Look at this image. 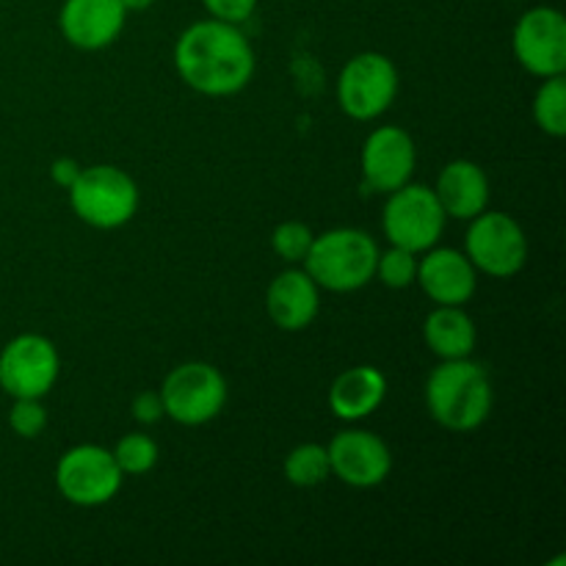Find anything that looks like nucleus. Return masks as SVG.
<instances>
[{
    "instance_id": "obj_1",
    "label": "nucleus",
    "mask_w": 566,
    "mask_h": 566,
    "mask_svg": "<svg viewBox=\"0 0 566 566\" xmlns=\"http://www.w3.org/2000/svg\"><path fill=\"white\" fill-rule=\"evenodd\" d=\"M254 50L241 25L208 17L177 36L175 70L188 88L205 97H232L252 83Z\"/></svg>"
},
{
    "instance_id": "obj_2",
    "label": "nucleus",
    "mask_w": 566,
    "mask_h": 566,
    "mask_svg": "<svg viewBox=\"0 0 566 566\" xmlns=\"http://www.w3.org/2000/svg\"><path fill=\"white\" fill-rule=\"evenodd\" d=\"M492 407L490 374L470 357L442 359L426 379V409L442 429L470 434L490 420Z\"/></svg>"
},
{
    "instance_id": "obj_3",
    "label": "nucleus",
    "mask_w": 566,
    "mask_h": 566,
    "mask_svg": "<svg viewBox=\"0 0 566 566\" xmlns=\"http://www.w3.org/2000/svg\"><path fill=\"white\" fill-rule=\"evenodd\" d=\"M379 247L374 238L357 227H337L315 235L302 269L315 285L332 293H354L376 276Z\"/></svg>"
},
{
    "instance_id": "obj_4",
    "label": "nucleus",
    "mask_w": 566,
    "mask_h": 566,
    "mask_svg": "<svg viewBox=\"0 0 566 566\" xmlns=\"http://www.w3.org/2000/svg\"><path fill=\"white\" fill-rule=\"evenodd\" d=\"M72 213L94 230H119L136 216L138 186L125 169L111 164H97L81 169L70 188Z\"/></svg>"
},
{
    "instance_id": "obj_5",
    "label": "nucleus",
    "mask_w": 566,
    "mask_h": 566,
    "mask_svg": "<svg viewBox=\"0 0 566 566\" xmlns=\"http://www.w3.org/2000/svg\"><path fill=\"white\" fill-rule=\"evenodd\" d=\"M446 210L437 199L434 188L423 182H412L387 193L385 213H381V230L392 247L409 249L423 254L426 249L437 247L446 232Z\"/></svg>"
},
{
    "instance_id": "obj_6",
    "label": "nucleus",
    "mask_w": 566,
    "mask_h": 566,
    "mask_svg": "<svg viewBox=\"0 0 566 566\" xmlns=\"http://www.w3.org/2000/svg\"><path fill=\"white\" fill-rule=\"evenodd\" d=\"M464 254L479 274L509 280L528 263V235L514 216L501 210H484L470 219Z\"/></svg>"
},
{
    "instance_id": "obj_7",
    "label": "nucleus",
    "mask_w": 566,
    "mask_h": 566,
    "mask_svg": "<svg viewBox=\"0 0 566 566\" xmlns=\"http://www.w3.org/2000/svg\"><path fill=\"white\" fill-rule=\"evenodd\" d=\"M398 70L385 53H357L337 75V105L357 122H374L396 103Z\"/></svg>"
},
{
    "instance_id": "obj_8",
    "label": "nucleus",
    "mask_w": 566,
    "mask_h": 566,
    "mask_svg": "<svg viewBox=\"0 0 566 566\" xmlns=\"http://www.w3.org/2000/svg\"><path fill=\"white\" fill-rule=\"evenodd\" d=\"M122 481H125V473L116 464L114 453L92 442L70 448L55 464V486L72 506H105L119 495Z\"/></svg>"
},
{
    "instance_id": "obj_9",
    "label": "nucleus",
    "mask_w": 566,
    "mask_h": 566,
    "mask_svg": "<svg viewBox=\"0 0 566 566\" xmlns=\"http://www.w3.org/2000/svg\"><path fill=\"white\" fill-rule=\"evenodd\" d=\"M164 412L180 426H205L227 403V379L210 363H182L160 385Z\"/></svg>"
},
{
    "instance_id": "obj_10",
    "label": "nucleus",
    "mask_w": 566,
    "mask_h": 566,
    "mask_svg": "<svg viewBox=\"0 0 566 566\" xmlns=\"http://www.w3.org/2000/svg\"><path fill=\"white\" fill-rule=\"evenodd\" d=\"M61 374L59 348L50 337L25 332L0 352V390L11 398H44Z\"/></svg>"
},
{
    "instance_id": "obj_11",
    "label": "nucleus",
    "mask_w": 566,
    "mask_h": 566,
    "mask_svg": "<svg viewBox=\"0 0 566 566\" xmlns=\"http://www.w3.org/2000/svg\"><path fill=\"white\" fill-rule=\"evenodd\" d=\"M512 50L517 64L536 77L566 72V20L553 6H534L517 20L512 31Z\"/></svg>"
},
{
    "instance_id": "obj_12",
    "label": "nucleus",
    "mask_w": 566,
    "mask_h": 566,
    "mask_svg": "<svg viewBox=\"0 0 566 566\" xmlns=\"http://www.w3.org/2000/svg\"><path fill=\"white\" fill-rule=\"evenodd\" d=\"M332 475L354 490H374L390 479L392 453L379 434L365 429H346L326 446Z\"/></svg>"
},
{
    "instance_id": "obj_13",
    "label": "nucleus",
    "mask_w": 566,
    "mask_h": 566,
    "mask_svg": "<svg viewBox=\"0 0 566 566\" xmlns=\"http://www.w3.org/2000/svg\"><path fill=\"white\" fill-rule=\"evenodd\" d=\"M365 188L376 193H390L396 188L407 186L418 166V147H415L412 133L398 125H381L365 138L363 155Z\"/></svg>"
},
{
    "instance_id": "obj_14",
    "label": "nucleus",
    "mask_w": 566,
    "mask_h": 566,
    "mask_svg": "<svg viewBox=\"0 0 566 566\" xmlns=\"http://www.w3.org/2000/svg\"><path fill=\"white\" fill-rule=\"evenodd\" d=\"M122 0H64L59 11L61 36L77 50H105L125 31Z\"/></svg>"
},
{
    "instance_id": "obj_15",
    "label": "nucleus",
    "mask_w": 566,
    "mask_h": 566,
    "mask_svg": "<svg viewBox=\"0 0 566 566\" xmlns=\"http://www.w3.org/2000/svg\"><path fill=\"white\" fill-rule=\"evenodd\" d=\"M415 282L434 304L464 307L479 291V271L459 249L431 247L426 249L423 258H418V280Z\"/></svg>"
},
{
    "instance_id": "obj_16",
    "label": "nucleus",
    "mask_w": 566,
    "mask_h": 566,
    "mask_svg": "<svg viewBox=\"0 0 566 566\" xmlns=\"http://www.w3.org/2000/svg\"><path fill=\"white\" fill-rule=\"evenodd\" d=\"M265 310L271 324L282 332H302L318 318L321 287L304 269H287L271 280L265 291Z\"/></svg>"
},
{
    "instance_id": "obj_17",
    "label": "nucleus",
    "mask_w": 566,
    "mask_h": 566,
    "mask_svg": "<svg viewBox=\"0 0 566 566\" xmlns=\"http://www.w3.org/2000/svg\"><path fill=\"white\" fill-rule=\"evenodd\" d=\"M434 193L448 219L470 221L490 205V177L475 160L457 158L442 166Z\"/></svg>"
},
{
    "instance_id": "obj_18",
    "label": "nucleus",
    "mask_w": 566,
    "mask_h": 566,
    "mask_svg": "<svg viewBox=\"0 0 566 566\" xmlns=\"http://www.w3.org/2000/svg\"><path fill=\"white\" fill-rule=\"evenodd\" d=\"M385 398L387 376L374 365H354L332 381L326 401L337 420L357 423V420L370 418L385 403Z\"/></svg>"
},
{
    "instance_id": "obj_19",
    "label": "nucleus",
    "mask_w": 566,
    "mask_h": 566,
    "mask_svg": "<svg viewBox=\"0 0 566 566\" xmlns=\"http://www.w3.org/2000/svg\"><path fill=\"white\" fill-rule=\"evenodd\" d=\"M423 340L429 352L440 359H464L473 357L479 329L464 307L453 304H437L423 321Z\"/></svg>"
},
{
    "instance_id": "obj_20",
    "label": "nucleus",
    "mask_w": 566,
    "mask_h": 566,
    "mask_svg": "<svg viewBox=\"0 0 566 566\" xmlns=\"http://www.w3.org/2000/svg\"><path fill=\"white\" fill-rule=\"evenodd\" d=\"M534 122L553 138L566 136V77H542L534 94Z\"/></svg>"
},
{
    "instance_id": "obj_21",
    "label": "nucleus",
    "mask_w": 566,
    "mask_h": 566,
    "mask_svg": "<svg viewBox=\"0 0 566 566\" xmlns=\"http://www.w3.org/2000/svg\"><path fill=\"white\" fill-rule=\"evenodd\" d=\"M329 475V453H326V446H318V442H302L285 457V479L298 490H313L324 484Z\"/></svg>"
},
{
    "instance_id": "obj_22",
    "label": "nucleus",
    "mask_w": 566,
    "mask_h": 566,
    "mask_svg": "<svg viewBox=\"0 0 566 566\" xmlns=\"http://www.w3.org/2000/svg\"><path fill=\"white\" fill-rule=\"evenodd\" d=\"M111 453H114L116 464H119V470L125 475L149 473V470L158 464V457H160L158 442H155L149 434H142V431H130V434L122 437Z\"/></svg>"
},
{
    "instance_id": "obj_23",
    "label": "nucleus",
    "mask_w": 566,
    "mask_h": 566,
    "mask_svg": "<svg viewBox=\"0 0 566 566\" xmlns=\"http://www.w3.org/2000/svg\"><path fill=\"white\" fill-rule=\"evenodd\" d=\"M374 280H379L390 291H403V287L415 285V280H418V254L390 243V249L379 252Z\"/></svg>"
},
{
    "instance_id": "obj_24",
    "label": "nucleus",
    "mask_w": 566,
    "mask_h": 566,
    "mask_svg": "<svg viewBox=\"0 0 566 566\" xmlns=\"http://www.w3.org/2000/svg\"><path fill=\"white\" fill-rule=\"evenodd\" d=\"M313 241L315 232L310 230L304 221H282V224L271 232V249L291 265L304 263Z\"/></svg>"
},
{
    "instance_id": "obj_25",
    "label": "nucleus",
    "mask_w": 566,
    "mask_h": 566,
    "mask_svg": "<svg viewBox=\"0 0 566 566\" xmlns=\"http://www.w3.org/2000/svg\"><path fill=\"white\" fill-rule=\"evenodd\" d=\"M9 426L22 440H36L48 429V409L42 398H14L9 409Z\"/></svg>"
},
{
    "instance_id": "obj_26",
    "label": "nucleus",
    "mask_w": 566,
    "mask_h": 566,
    "mask_svg": "<svg viewBox=\"0 0 566 566\" xmlns=\"http://www.w3.org/2000/svg\"><path fill=\"white\" fill-rule=\"evenodd\" d=\"M202 6L213 20L243 25L258 9V0H202Z\"/></svg>"
},
{
    "instance_id": "obj_27",
    "label": "nucleus",
    "mask_w": 566,
    "mask_h": 566,
    "mask_svg": "<svg viewBox=\"0 0 566 566\" xmlns=\"http://www.w3.org/2000/svg\"><path fill=\"white\" fill-rule=\"evenodd\" d=\"M130 412L142 426H155L160 418H166L164 398H160V392H153V390L138 392L130 403Z\"/></svg>"
},
{
    "instance_id": "obj_28",
    "label": "nucleus",
    "mask_w": 566,
    "mask_h": 566,
    "mask_svg": "<svg viewBox=\"0 0 566 566\" xmlns=\"http://www.w3.org/2000/svg\"><path fill=\"white\" fill-rule=\"evenodd\" d=\"M83 166L77 164L75 158H55L53 164H50V177H53L55 186L61 188H70L72 182L77 180V175H81Z\"/></svg>"
},
{
    "instance_id": "obj_29",
    "label": "nucleus",
    "mask_w": 566,
    "mask_h": 566,
    "mask_svg": "<svg viewBox=\"0 0 566 566\" xmlns=\"http://www.w3.org/2000/svg\"><path fill=\"white\" fill-rule=\"evenodd\" d=\"M153 3L155 0H122V6H125L127 14H130V11H147Z\"/></svg>"
},
{
    "instance_id": "obj_30",
    "label": "nucleus",
    "mask_w": 566,
    "mask_h": 566,
    "mask_svg": "<svg viewBox=\"0 0 566 566\" xmlns=\"http://www.w3.org/2000/svg\"><path fill=\"white\" fill-rule=\"evenodd\" d=\"M512 3H517V0H512Z\"/></svg>"
}]
</instances>
